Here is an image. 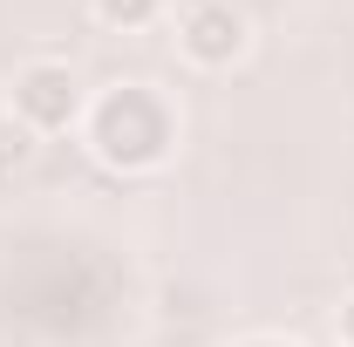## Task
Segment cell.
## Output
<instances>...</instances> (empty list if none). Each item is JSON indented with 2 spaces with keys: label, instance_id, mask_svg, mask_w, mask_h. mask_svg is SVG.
<instances>
[{
  "label": "cell",
  "instance_id": "6da1fadb",
  "mask_svg": "<svg viewBox=\"0 0 354 347\" xmlns=\"http://www.w3.org/2000/svg\"><path fill=\"white\" fill-rule=\"evenodd\" d=\"M177 136H184V123H177L171 95L150 82H109L102 95H88L82 109V143L88 157L102 164V171H123V177H150L171 164Z\"/></svg>",
  "mask_w": 354,
  "mask_h": 347
},
{
  "label": "cell",
  "instance_id": "7a4b0ae2",
  "mask_svg": "<svg viewBox=\"0 0 354 347\" xmlns=\"http://www.w3.org/2000/svg\"><path fill=\"white\" fill-rule=\"evenodd\" d=\"M7 109L28 136H62V130H82L88 88L68 62H21L14 88H7Z\"/></svg>",
  "mask_w": 354,
  "mask_h": 347
},
{
  "label": "cell",
  "instance_id": "3957f363",
  "mask_svg": "<svg viewBox=\"0 0 354 347\" xmlns=\"http://www.w3.org/2000/svg\"><path fill=\"white\" fill-rule=\"evenodd\" d=\"M245 48H252V21L232 7V0H198L184 21H177V55L191 62V68H232V62H245Z\"/></svg>",
  "mask_w": 354,
  "mask_h": 347
},
{
  "label": "cell",
  "instance_id": "277c9868",
  "mask_svg": "<svg viewBox=\"0 0 354 347\" xmlns=\"http://www.w3.org/2000/svg\"><path fill=\"white\" fill-rule=\"evenodd\" d=\"M88 14L102 28H116V35H136V28H150L164 14V0H88Z\"/></svg>",
  "mask_w": 354,
  "mask_h": 347
},
{
  "label": "cell",
  "instance_id": "5b68a950",
  "mask_svg": "<svg viewBox=\"0 0 354 347\" xmlns=\"http://www.w3.org/2000/svg\"><path fill=\"white\" fill-rule=\"evenodd\" d=\"M334 327H341V347H354V293L341 300V320H334Z\"/></svg>",
  "mask_w": 354,
  "mask_h": 347
},
{
  "label": "cell",
  "instance_id": "8992f818",
  "mask_svg": "<svg viewBox=\"0 0 354 347\" xmlns=\"http://www.w3.org/2000/svg\"><path fill=\"white\" fill-rule=\"evenodd\" d=\"M239 347H300V341H286V334H252V341H239Z\"/></svg>",
  "mask_w": 354,
  "mask_h": 347
}]
</instances>
